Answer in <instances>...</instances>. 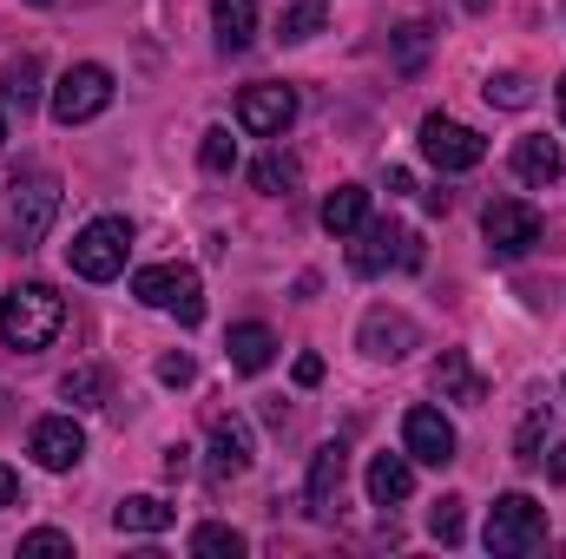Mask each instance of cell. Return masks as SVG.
Listing matches in <instances>:
<instances>
[{
	"label": "cell",
	"mask_w": 566,
	"mask_h": 559,
	"mask_svg": "<svg viewBox=\"0 0 566 559\" xmlns=\"http://www.w3.org/2000/svg\"><path fill=\"white\" fill-rule=\"evenodd\" d=\"M461 507H468V500H454V494H448V500H434V514H428V534H434L441 547H454V540H461Z\"/></svg>",
	"instance_id": "4dcf8cb0"
},
{
	"label": "cell",
	"mask_w": 566,
	"mask_h": 559,
	"mask_svg": "<svg viewBox=\"0 0 566 559\" xmlns=\"http://www.w3.org/2000/svg\"><path fill=\"white\" fill-rule=\"evenodd\" d=\"M296 382L316 389V382H323V356H296Z\"/></svg>",
	"instance_id": "e575fe53"
},
{
	"label": "cell",
	"mask_w": 566,
	"mask_h": 559,
	"mask_svg": "<svg viewBox=\"0 0 566 559\" xmlns=\"http://www.w3.org/2000/svg\"><path fill=\"white\" fill-rule=\"evenodd\" d=\"M434 389H441L448 402H468V409H481V402H488V382L474 376L468 349H441V356H434Z\"/></svg>",
	"instance_id": "e0dca14e"
},
{
	"label": "cell",
	"mask_w": 566,
	"mask_h": 559,
	"mask_svg": "<svg viewBox=\"0 0 566 559\" xmlns=\"http://www.w3.org/2000/svg\"><path fill=\"white\" fill-rule=\"evenodd\" d=\"M60 218V178L53 171H33V178H13V198H7V244L13 251H40L46 231Z\"/></svg>",
	"instance_id": "3957f363"
},
{
	"label": "cell",
	"mask_w": 566,
	"mask_h": 559,
	"mask_svg": "<svg viewBox=\"0 0 566 559\" xmlns=\"http://www.w3.org/2000/svg\"><path fill=\"white\" fill-rule=\"evenodd\" d=\"M251 184L264 191V198H290L296 184H303V165H296V151H283V145H271L258 165H251Z\"/></svg>",
	"instance_id": "7402d4cb"
},
{
	"label": "cell",
	"mask_w": 566,
	"mask_h": 559,
	"mask_svg": "<svg viewBox=\"0 0 566 559\" xmlns=\"http://www.w3.org/2000/svg\"><path fill=\"white\" fill-rule=\"evenodd\" d=\"M514 171L527 178V184H554L566 171V158H560V139H547V133H534V139H521L514 145Z\"/></svg>",
	"instance_id": "44dd1931"
},
{
	"label": "cell",
	"mask_w": 566,
	"mask_h": 559,
	"mask_svg": "<svg viewBox=\"0 0 566 559\" xmlns=\"http://www.w3.org/2000/svg\"><path fill=\"white\" fill-rule=\"evenodd\" d=\"M211 20H218V46L224 53H244L258 40V0H211Z\"/></svg>",
	"instance_id": "ffe728a7"
},
{
	"label": "cell",
	"mask_w": 566,
	"mask_h": 559,
	"mask_svg": "<svg viewBox=\"0 0 566 559\" xmlns=\"http://www.w3.org/2000/svg\"><path fill=\"white\" fill-rule=\"evenodd\" d=\"M251 454H258L251 421L244 415H211V481H218V487L238 481V474H251Z\"/></svg>",
	"instance_id": "4fadbf2b"
},
{
	"label": "cell",
	"mask_w": 566,
	"mask_h": 559,
	"mask_svg": "<svg viewBox=\"0 0 566 559\" xmlns=\"http://www.w3.org/2000/svg\"><path fill=\"white\" fill-rule=\"evenodd\" d=\"M198 165H205V171H231V165H238V139H231L224 126H211L205 145H198Z\"/></svg>",
	"instance_id": "f546056e"
},
{
	"label": "cell",
	"mask_w": 566,
	"mask_h": 559,
	"mask_svg": "<svg viewBox=\"0 0 566 559\" xmlns=\"http://www.w3.org/2000/svg\"><path fill=\"white\" fill-rule=\"evenodd\" d=\"M369 224V191L363 184H336L329 198H323V231L329 238H356Z\"/></svg>",
	"instance_id": "d6986e66"
},
{
	"label": "cell",
	"mask_w": 566,
	"mask_h": 559,
	"mask_svg": "<svg viewBox=\"0 0 566 559\" xmlns=\"http://www.w3.org/2000/svg\"><path fill=\"white\" fill-rule=\"evenodd\" d=\"M20 553H73V540H66L60 527H33V534L20 540Z\"/></svg>",
	"instance_id": "d6a6232c"
},
{
	"label": "cell",
	"mask_w": 566,
	"mask_h": 559,
	"mask_svg": "<svg viewBox=\"0 0 566 559\" xmlns=\"http://www.w3.org/2000/svg\"><path fill=\"white\" fill-rule=\"evenodd\" d=\"M416 494V461L409 454H376L369 461V500L376 507H402Z\"/></svg>",
	"instance_id": "ac0fdd59"
},
{
	"label": "cell",
	"mask_w": 566,
	"mask_h": 559,
	"mask_svg": "<svg viewBox=\"0 0 566 559\" xmlns=\"http://www.w3.org/2000/svg\"><path fill=\"white\" fill-rule=\"evenodd\" d=\"M106 106H113V73H106L99 60H80V66L60 73V86H53V119H60V126H86V119H99Z\"/></svg>",
	"instance_id": "ba28073f"
},
{
	"label": "cell",
	"mask_w": 566,
	"mask_h": 559,
	"mask_svg": "<svg viewBox=\"0 0 566 559\" xmlns=\"http://www.w3.org/2000/svg\"><path fill=\"white\" fill-rule=\"evenodd\" d=\"M33 99H40V60H33V53H20V60L0 73V106H20V113H27Z\"/></svg>",
	"instance_id": "d4e9b609"
},
{
	"label": "cell",
	"mask_w": 566,
	"mask_h": 559,
	"mask_svg": "<svg viewBox=\"0 0 566 559\" xmlns=\"http://www.w3.org/2000/svg\"><path fill=\"white\" fill-rule=\"evenodd\" d=\"M560 119H566V73H560Z\"/></svg>",
	"instance_id": "74e56055"
},
{
	"label": "cell",
	"mask_w": 566,
	"mask_h": 559,
	"mask_svg": "<svg viewBox=\"0 0 566 559\" xmlns=\"http://www.w3.org/2000/svg\"><path fill=\"white\" fill-rule=\"evenodd\" d=\"M290 119H296V93L277 86V80H264V86H244V93H238V126H244L251 139H283V133H290Z\"/></svg>",
	"instance_id": "30bf717a"
},
{
	"label": "cell",
	"mask_w": 566,
	"mask_h": 559,
	"mask_svg": "<svg viewBox=\"0 0 566 559\" xmlns=\"http://www.w3.org/2000/svg\"><path fill=\"white\" fill-rule=\"evenodd\" d=\"M428 33H434L428 20H409V27L396 33V73H416V66H422V53H428Z\"/></svg>",
	"instance_id": "f1b7e54d"
},
{
	"label": "cell",
	"mask_w": 566,
	"mask_h": 559,
	"mask_svg": "<svg viewBox=\"0 0 566 559\" xmlns=\"http://www.w3.org/2000/svg\"><path fill=\"white\" fill-rule=\"evenodd\" d=\"M481 93H488V106H507V113L534 106V80H527V73H494Z\"/></svg>",
	"instance_id": "83f0119b"
},
{
	"label": "cell",
	"mask_w": 566,
	"mask_h": 559,
	"mask_svg": "<svg viewBox=\"0 0 566 559\" xmlns=\"http://www.w3.org/2000/svg\"><path fill=\"white\" fill-rule=\"evenodd\" d=\"M402 454L422 467H448L454 461V421L441 409H409L402 415Z\"/></svg>",
	"instance_id": "7c38bea8"
},
{
	"label": "cell",
	"mask_w": 566,
	"mask_h": 559,
	"mask_svg": "<svg viewBox=\"0 0 566 559\" xmlns=\"http://www.w3.org/2000/svg\"><path fill=\"white\" fill-rule=\"evenodd\" d=\"M27 454H33L46 474H73V467L86 461V428H80L73 415L33 421V434H27Z\"/></svg>",
	"instance_id": "8fae6325"
},
{
	"label": "cell",
	"mask_w": 566,
	"mask_h": 559,
	"mask_svg": "<svg viewBox=\"0 0 566 559\" xmlns=\"http://www.w3.org/2000/svg\"><path fill=\"white\" fill-rule=\"evenodd\" d=\"M541 211L527 204V198H494L488 204V218H481V238H488V257H501V264H521L534 244H541Z\"/></svg>",
	"instance_id": "52a82bcc"
},
{
	"label": "cell",
	"mask_w": 566,
	"mask_h": 559,
	"mask_svg": "<svg viewBox=\"0 0 566 559\" xmlns=\"http://www.w3.org/2000/svg\"><path fill=\"white\" fill-rule=\"evenodd\" d=\"M126 257H133V218H93V224L66 244L73 277H86V283H113L126 271Z\"/></svg>",
	"instance_id": "277c9868"
},
{
	"label": "cell",
	"mask_w": 566,
	"mask_h": 559,
	"mask_svg": "<svg viewBox=\"0 0 566 559\" xmlns=\"http://www.w3.org/2000/svg\"><path fill=\"white\" fill-rule=\"evenodd\" d=\"M468 7H488V0H468Z\"/></svg>",
	"instance_id": "ab89813d"
},
{
	"label": "cell",
	"mask_w": 566,
	"mask_h": 559,
	"mask_svg": "<svg viewBox=\"0 0 566 559\" xmlns=\"http://www.w3.org/2000/svg\"><path fill=\"white\" fill-rule=\"evenodd\" d=\"M481 540H488V553H501V559L541 553V547H547V507H541L534 494H501V500L488 507Z\"/></svg>",
	"instance_id": "7a4b0ae2"
},
{
	"label": "cell",
	"mask_w": 566,
	"mask_h": 559,
	"mask_svg": "<svg viewBox=\"0 0 566 559\" xmlns=\"http://www.w3.org/2000/svg\"><path fill=\"white\" fill-rule=\"evenodd\" d=\"M60 329H66V296H60L53 283H20V289H7V303H0V342H7L13 356H40Z\"/></svg>",
	"instance_id": "6da1fadb"
},
{
	"label": "cell",
	"mask_w": 566,
	"mask_h": 559,
	"mask_svg": "<svg viewBox=\"0 0 566 559\" xmlns=\"http://www.w3.org/2000/svg\"><path fill=\"white\" fill-rule=\"evenodd\" d=\"M27 494H20V474L13 467H0V507H20Z\"/></svg>",
	"instance_id": "d590c367"
},
{
	"label": "cell",
	"mask_w": 566,
	"mask_h": 559,
	"mask_svg": "<svg viewBox=\"0 0 566 559\" xmlns=\"http://www.w3.org/2000/svg\"><path fill=\"white\" fill-rule=\"evenodd\" d=\"M409 349H416V323H409L402 309H369V316H363V356L402 362Z\"/></svg>",
	"instance_id": "5bb4252c"
},
{
	"label": "cell",
	"mask_w": 566,
	"mask_h": 559,
	"mask_svg": "<svg viewBox=\"0 0 566 559\" xmlns=\"http://www.w3.org/2000/svg\"><path fill=\"white\" fill-rule=\"evenodd\" d=\"M191 553H198V559H238V553H244V534H238V527L205 520V527L191 534Z\"/></svg>",
	"instance_id": "4316f807"
},
{
	"label": "cell",
	"mask_w": 566,
	"mask_h": 559,
	"mask_svg": "<svg viewBox=\"0 0 566 559\" xmlns=\"http://www.w3.org/2000/svg\"><path fill=\"white\" fill-rule=\"evenodd\" d=\"M541 434H547V415L521 421V434H514V461H541Z\"/></svg>",
	"instance_id": "1f68e13d"
},
{
	"label": "cell",
	"mask_w": 566,
	"mask_h": 559,
	"mask_svg": "<svg viewBox=\"0 0 566 559\" xmlns=\"http://www.w3.org/2000/svg\"><path fill=\"white\" fill-rule=\"evenodd\" d=\"M224 356H231L238 376H264V369L277 362V336H271L264 323H238V329L224 336Z\"/></svg>",
	"instance_id": "2e32d148"
},
{
	"label": "cell",
	"mask_w": 566,
	"mask_h": 559,
	"mask_svg": "<svg viewBox=\"0 0 566 559\" xmlns=\"http://www.w3.org/2000/svg\"><path fill=\"white\" fill-rule=\"evenodd\" d=\"M0 145H7V113H0Z\"/></svg>",
	"instance_id": "f35d334b"
},
{
	"label": "cell",
	"mask_w": 566,
	"mask_h": 559,
	"mask_svg": "<svg viewBox=\"0 0 566 559\" xmlns=\"http://www.w3.org/2000/svg\"><path fill=\"white\" fill-rule=\"evenodd\" d=\"M33 7H53V0H33Z\"/></svg>",
	"instance_id": "60d3db41"
},
{
	"label": "cell",
	"mask_w": 566,
	"mask_h": 559,
	"mask_svg": "<svg viewBox=\"0 0 566 559\" xmlns=\"http://www.w3.org/2000/svg\"><path fill=\"white\" fill-rule=\"evenodd\" d=\"M323 20H329V0H296V7H283L277 33L296 46V40H316V33H323Z\"/></svg>",
	"instance_id": "484cf974"
},
{
	"label": "cell",
	"mask_w": 566,
	"mask_h": 559,
	"mask_svg": "<svg viewBox=\"0 0 566 559\" xmlns=\"http://www.w3.org/2000/svg\"><path fill=\"white\" fill-rule=\"evenodd\" d=\"M343 474H349V447H343V441H323V447L310 454V481H303V494H310V507H316V514H329V507H336Z\"/></svg>",
	"instance_id": "9a60e30c"
},
{
	"label": "cell",
	"mask_w": 566,
	"mask_h": 559,
	"mask_svg": "<svg viewBox=\"0 0 566 559\" xmlns=\"http://www.w3.org/2000/svg\"><path fill=\"white\" fill-rule=\"evenodd\" d=\"M191 376H198V362H191V356H158V382H165V389H185Z\"/></svg>",
	"instance_id": "836d02e7"
},
{
	"label": "cell",
	"mask_w": 566,
	"mask_h": 559,
	"mask_svg": "<svg viewBox=\"0 0 566 559\" xmlns=\"http://www.w3.org/2000/svg\"><path fill=\"white\" fill-rule=\"evenodd\" d=\"M349 271H356V277L422 271V238H416L409 224H396V218H376V224L356 231V244H349Z\"/></svg>",
	"instance_id": "5b68a950"
},
{
	"label": "cell",
	"mask_w": 566,
	"mask_h": 559,
	"mask_svg": "<svg viewBox=\"0 0 566 559\" xmlns=\"http://www.w3.org/2000/svg\"><path fill=\"white\" fill-rule=\"evenodd\" d=\"M422 158L434 165V171H474V165L488 158V139H481L474 126H461V119L428 113L422 119Z\"/></svg>",
	"instance_id": "9c48e42d"
},
{
	"label": "cell",
	"mask_w": 566,
	"mask_h": 559,
	"mask_svg": "<svg viewBox=\"0 0 566 559\" xmlns=\"http://www.w3.org/2000/svg\"><path fill=\"white\" fill-rule=\"evenodd\" d=\"M133 296H139L145 309L178 316L185 329H198V323H205V283H198L191 264H145L139 277H133Z\"/></svg>",
	"instance_id": "8992f818"
},
{
	"label": "cell",
	"mask_w": 566,
	"mask_h": 559,
	"mask_svg": "<svg viewBox=\"0 0 566 559\" xmlns=\"http://www.w3.org/2000/svg\"><path fill=\"white\" fill-rule=\"evenodd\" d=\"M106 389H113V376H106L99 362H80V369L60 376V395H66L73 409H106Z\"/></svg>",
	"instance_id": "cb8c5ba5"
},
{
	"label": "cell",
	"mask_w": 566,
	"mask_h": 559,
	"mask_svg": "<svg viewBox=\"0 0 566 559\" xmlns=\"http://www.w3.org/2000/svg\"><path fill=\"white\" fill-rule=\"evenodd\" d=\"M113 527H119V534H165V527H171V507H165L158 494H126V500L113 507Z\"/></svg>",
	"instance_id": "603a6c76"
},
{
	"label": "cell",
	"mask_w": 566,
	"mask_h": 559,
	"mask_svg": "<svg viewBox=\"0 0 566 559\" xmlns=\"http://www.w3.org/2000/svg\"><path fill=\"white\" fill-rule=\"evenodd\" d=\"M547 474H554V481H566V441L554 447V461H547Z\"/></svg>",
	"instance_id": "8d00e7d4"
}]
</instances>
